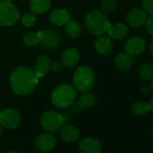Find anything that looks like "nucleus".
<instances>
[{
    "label": "nucleus",
    "instance_id": "aec40b11",
    "mask_svg": "<svg viewBox=\"0 0 153 153\" xmlns=\"http://www.w3.org/2000/svg\"><path fill=\"white\" fill-rule=\"evenodd\" d=\"M134 62V57L130 56L126 52H122L118 54L115 58V65L117 68L123 72L128 71Z\"/></svg>",
    "mask_w": 153,
    "mask_h": 153
},
{
    "label": "nucleus",
    "instance_id": "a211bd4d",
    "mask_svg": "<svg viewBox=\"0 0 153 153\" xmlns=\"http://www.w3.org/2000/svg\"><path fill=\"white\" fill-rule=\"evenodd\" d=\"M95 47L97 51L100 55L105 56L110 54L113 50V43L111 38L103 35L99 36V38H97L95 42Z\"/></svg>",
    "mask_w": 153,
    "mask_h": 153
},
{
    "label": "nucleus",
    "instance_id": "ea45409f",
    "mask_svg": "<svg viewBox=\"0 0 153 153\" xmlns=\"http://www.w3.org/2000/svg\"><path fill=\"white\" fill-rule=\"evenodd\" d=\"M0 153H1V152H0Z\"/></svg>",
    "mask_w": 153,
    "mask_h": 153
},
{
    "label": "nucleus",
    "instance_id": "e433bc0d",
    "mask_svg": "<svg viewBox=\"0 0 153 153\" xmlns=\"http://www.w3.org/2000/svg\"><path fill=\"white\" fill-rule=\"evenodd\" d=\"M7 153H17V152H16V151H9V152H7Z\"/></svg>",
    "mask_w": 153,
    "mask_h": 153
},
{
    "label": "nucleus",
    "instance_id": "393cba45",
    "mask_svg": "<svg viewBox=\"0 0 153 153\" xmlns=\"http://www.w3.org/2000/svg\"><path fill=\"white\" fill-rule=\"evenodd\" d=\"M149 111V103H146V102H143V101L136 102L131 106V113L134 115H137V116L145 115Z\"/></svg>",
    "mask_w": 153,
    "mask_h": 153
},
{
    "label": "nucleus",
    "instance_id": "c85d7f7f",
    "mask_svg": "<svg viewBox=\"0 0 153 153\" xmlns=\"http://www.w3.org/2000/svg\"><path fill=\"white\" fill-rule=\"evenodd\" d=\"M146 27H147V31L148 33L153 36V15H150L146 21Z\"/></svg>",
    "mask_w": 153,
    "mask_h": 153
},
{
    "label": "nucleus",
    "instance_id": "7c9ffc66",
    "mask_svg": "<svg viewBox=\"0 0 153 153\" xmlns=\"http://www.w3.org/2000/svg\"><path fill=\"white\" fill-rule=\"evenodd\" d=\"M140 91H141V93H142L144 96H148V95L150 93L151 88H150V87H149V86H143V87L141 88Z\"/></svg>",
    "mask_w": 153,
    "mask_h": 153
},
{
    "label": "nucleus",
    "instance_id": "72a5a7b5",
    "mask_svg": "<svg viewBox=\"0 0 153 153\" xmlns=\"http://www.w3.org/2000/svg\"><path fill=\"white\" fill-rule=\"evenodd\" d=\"M149 87H150V88H151V90L153 91V78L150 79V85H149Z\"/></svg>",
    "mask_w": 153,
    "mask_h": 153
},
{
    "label": "nucleus",
    "instance_id": "dca6fc26",
    "mask_svg": "<svg viewBox=\"0 0 153 153\" xmlns=\"http://www.w3.org/2000/svg\"><path fill=\"white\" fill-rule=\"evenodd\" d=\"M79 149L83 153H101V144L97 140L92 137H87L81 140Z\"/></svg>",
    "mask_w": 153,
    "mask_h": 153
},
{
    "label": "nucleus",
    "instance_id": "473e14b6",
    "mask_svg": "<svg viewBox=\"0 0 153 153\" xmlns=\"http://www.w3.org/2000/svg\"><path fill=\"white\" fill-rule=\"evenodd\" d=\"M149 51L153 54V41L149 43Z\"/></svg>",
    "mask_w": 153,
    "mask_h": 153
},
{
    "label": "nucleus",
    "instance_id": "412c9836",
    "mask_svg": "<svg viewBox=\"0 0 153 153\" xmlns=\"http://www.w3.org/2000/svg\"><path fill=\"white\" fill-rule=\"evenodd\" d=\"M51 0H31L30 8L31 11L35 15L43 14L51 7Z\"/></svg>",
    "mask_w": 153,
    "mask_h": 153
},
{
    "label": "nucleus",
    "instance_id": "4c0bfd02",
    "mask_svg": "<svg viewBox=\"0 0 153 153\" xmlns=\"http://www.w3.org/2000/svg\"><path fill=\"white\" fill-rule=\"evenodd\" d=\"M152 133H153V131H152Z\"/></svg>",
    "mask_w": 153,
    "mask_h": 153
},
{
    "label": "nucleus",
    "instance_id": "2f4dec72",
    "mask_svg": "<svg viewBox=\"0 0 153 153\" xmlns=\"http://www.w3.org/2000/svg\"><path fill=\"white\" fill-rule=\"evenodd\" d=\"M149 111L153 112V97L150 99V101L149 103Z\"/></svg>",
    "mask_w": 153,
    "mask_h": 153
},
{
    "label": "nucleus",
    "instance_id": "4468645a",
    "mask_svg": "<svg viewBox=\"0 0 153 153\" xmlns=\"http://www.w3.org/2000/svg\"><path fill=\"white\" fill-rule=\"evenodd\" d=\"M61 139L66 142H75L79 139L80 132L79 129L71 124H63L59 131Z\"/></svg>",
    "mask_w": 153,
    "mask_h": 153
},
{
    "label": "nucleus",
    "instance_id": "7ed1b4c3",
    "mask_svg": "<svg viewBox=\"0 0 153 153\" xmlns=\"http://www.w3.org/2000/svg\"><path fill=\"white\" fill-rule=\"evenodd\" d=\"M76 98V89L69 84H62L55 88L51 94V102L58 108H67Z\"/></svg>",
    "mask_w": 153,
    "mask_h": 153
},
{
    "label": "nucleus",
    "instance_id": "f8f14e48",
    "mask_svg": "<svg viewBox=\"0 0 153 153\" xmlns=\"http://www.w3.org/2000/svg\"><path fill=\"white\" fill-rule=\"evenodd\" d=\"M42 40L41 44L43 48L47 50H52L56 48L59 42V34L55 29L48 28L46 30L42 31Z\"/></svg>",
    "mask_w": 153,
    "mask_h": 153
},
{
    "label": "nucleus",
    "instance_id": "9d476101",
    "mask_svg": "<svg viewBox=\"0 0 153 153\" xmlns=\"http://www.w3.org/2000/svg\"><path fill=\"white\" fill-rule=\"evenodd\" d=\"M96 101H97V98L93 93L88 92V91L83 92L82 95L79 97V98L76 101H74L72 105H70L71 111L74 113H79L85 107L93 106L96 104Z\"/></svg>",
    "mask_w": 153,
    "mask_h": 153
},
{
    "label": "nucleus",
    "instance_id": "b1692460",
    "mask_svg": "<svg viewBox=\"0 0 153 153\" xmlns=\"http://www.w3.org/2000/svg\"><path fill=\"white\" fill-rule=\"evenodd\" d=\"M65 31H66V33L68 34V37L76 38V37H79L81 33V26L78 22L70 20L66 25Z\"/></svg>",
    "mask_w": 153,
    "mask_h": 153
},
{
    "label": "nucleus",
    "instance_id": "f257e3e1",
    "mask_svg": "<svg viewBox=\"0 0 153 153\" xmlns=\"http://www.w3.org/2000/svg\"><path fill=\"white\" fill-rule=\"evenodd\" d=\"M39 82V78L34 70L28 67L16 68L10 76V87L14 93L18 96L31 94Z\"/></svg>",
    "mask_w": 153,
    "mask_h": 153
},
{
    "label": "nucleus",
    "instance_id": "c9c22d12",
    "mask_svg": "<svg viewBox=\"0 0 153 153\" xmlns=\"http://www.w3.org/2000/svg\"><path fill=\"white\" fill-rule=\"evenodd\" d=\"M2 1H6V2H12L14 0H2Z\"/></svg>",
    "mask_w": 153,
    "mask_h": 153
},
{
    "label": "nucleus",
    "instance_id": "bb28decb",
    "mask_svg": "<svg viewBox=\"0 0 153 153\" xmlns=\"http://www.w3.org/2000/svg\"><path fill=\"white\" fill-rule=\"evenodd\" d=\"M36 22V15L33 14V12L31 13H26L23 16L22 18V24L25 27H32L34 25Z\"/></svg>",
    "mask_w": 153,
    "mask_h": 153
},
{
    "label": "nucleus",
    "instance_id": "f03ea898",
    "mask_svg": "<svg viewBox=\"0 0 153 153\" xmlns=\"http://www.w3.org/2000/svg\"><path fill=\"white\" fill-rule=\"evenodd\" d=\"M85 25L88 32L95 36L104 35L111 26L106 16L98 10L91 11L86 16Z\"/></svg>",
    "mask_w": 153,
    "mask_h": 153
},
{
    "label": "nucleus",
    "instance_id": "39448f33",
    "mask_svg": "<svg viewBox=\"0 0 153 153\" xmlns=\"http://www.w3.org/2000/svg\"><path fill=\"white\" fill-rule=\"evenodd\" d=\"M20 17L18 7L12 2L0 1V25L11 26L15 25Z\"/></svg>",
    "mask_w": 153,
    "mask_h": 153
},
{
    "label": "nucleus",
    "instance_id": "4be33fe9",
    "mask_svg": "<svg viewBox=\"0 0 153 153\" xmlns=\"http://www.w3.org/2000/svg\"><path fill=\"white\" fill-rule=\"evenodd\" d=\"M42 35V31L29 32V33H25V36H24V39H23L24 43L26 46L34 47V46L38 45L39 43H41Z\"/></svg>",
    "mask_w": 153,
    "mask_h": 153
},
{
    "label": "nucleus",
    "instance_id": "20e7f679",
    "mask_svg": "<svg viewBox=\"0 0 153 153\" xmlns=\"http://www.w3.org/2000/svg\"><path fill=\"white\" fill-rule=\"evenodd\" d=\"M95 83V74L88 66L79 67L74 73L73 84L76 90L81 93L89 91Z\"/></svg>",
    "mask_w": 153,
    "mask_h": 153
},
{
    "label": "nucleus",
    "instance_id": "5701e85b",
    "mask_svg": "<svg viewBox=\"0 0 153 153\" xmlns=\"http://www.w3.org/2000/svg\"><path fill=\"white\" fill-rule=\"evenodd\" d=\"M139 76L143 81H150L153 78V67L149 62H143L139 68Z\"/></svg>",
    "mask_w": 153,
    "mask_h": 153
},
{
    "label": "nucleus",
    "instance_id": "cd10ccee",
    "mask_svg": "<svg viewBox=\"0 0 153 153\" xmlns=\"http://www.w3.org/2000/svg\"><path fill=\"white\" fill-rule=\"evenodd\" d=\"M141 9L147 15H153V0H142Z\"/></svg>",
    "mask_w": 153,
    "mask_h": 153
},
{
    "label": "nucleus",
    "instance_id": "a878e982",
    "mask_svg": "<svg viewBox=\"0 0 153 153\" xmlns=\"http://www.w3.org/2000/svg\"><path fill=\"white\" fill-rule=\"evenodd\" d=\"M115 7H116L115 0H103L100 5L101 12L104 13L105 15L111 14L112 12H114Z\"/></svg>",
    "mask_w": 153,
    "mask_h": 153
},
{
    "label": "nucleus",
    "instance_id": "0eeeda50",
    "mask_svg": "<svg viewBox=\"0 0 153 153\" xmlns=\"http://www.w3.org/2000/svg\"><path fill=\"white\" fill-rule=\"evenodd\" d=\"M146 48V41L138 35L130 37L124 43V51L131 57H136L142 54Z\"/></svg>",
    "mask_w": 153,
    "mask_h": 153
},
{
    "label": "nucleus",
    "instance_id": "c756f323",
    "mask_svg": "<svg viewBox=\"0 0 153 153\" xmlns=\"http://www.w3.org/2000/svg\"><path fill=\"white\" fill-rule=\"evenodd\" d=\"M61 68H62V63H60L59 61H55V62L51 63V68L53 71H59L61 69Z\"/></svg>",
    "mask_w": 153,
    "mask_h": 153
},
{
    "label": "nucleus",
    "instance_id": "423d86ee",
    "mask_svg": "<svg viewBox=\"0 0 153 153\" xmlns=\"http://www.w3.org/2000/svg\"><path fill=\"white\" fill-rule=\"evenodd\" d=\"M63 123H64L63 116L58 112L53 110L46 111L42 115L41 118L42 127L49 132L57 131L63 125Z\"/></svg>",
    "mask_w": 153,
    "mask_h": 153
},
{
    "label": "nucleus",
    "instance_id": "2eb2a0df",
    "mask_svg": "<svg viewBox=\"0 0 153 153\" xmlns=\"http://www.w3.org/2000/svg\"><path fill=\"white\" fill-rule=\"evenodd\" d=\"M51 60L47 55H41L37 58L34 66V72L38 78H42L46 76L51 69Z\"/></svg>",
    "mask_w": 153,
    "mask_h": 153
},
{
    "label": "nucleus",
    "instance_id": "6ab92c4d",
    "mask_svg": "<svg viewBox=\"0 0 153 153\" xmlns=\"http://www.w3.org/2000/svg\"><path fill=\"white\" fill-rule=\"evenodd\" d=\"M108 37L114 40H122L125 38L129 33V28L126 25L117 23L114 25H111L110 28L107 31Z\"/></svg>",
    "mask_w": 153,
    "mask_h": 153
},
{
    "label": "nucleus",
    "instance_id": "6e6552de",
    "mask_svg": "<svg viewBox=\"0 0 153 153\" xmlns=\"http://www.w3.org/2000/svg\"><path fill=\"white\" fill-rule=\"evenodd\" d=\"M21 123L20 114L12 108L6 109L0 113V125L6 129H16Z\"/></svg>",
    "mask_w": 153,
    "mask_h": 153
},
{
    "label": "nucleus",
    "instance_id": "1a4fd4ad",
    "mask_svg": "<svg viewBox=\"0 0 153 153\" xmlns=\"http://www.w3.org/2000/svg\"><path fill=\"white\" fill-rule=\"evenodd\" d=\"M57 143V140L51 132L40 134L35 140V147L41 152H49L52 150Z\"/></svg>",
    "mask_w": 153,
    "mask_h": 153
},
{
    "label": "nucleus",
    "instance_id": "f704fd0d",
    "mask_svg": "<svg viewBox=\"0 0 153 153\" xmlns=\"http://www.w3.org/2000/svg\"><path fill=\"white\" fill-rule=\"evenodd\" d=\"M1 137H2V126L0 125V139H1Z\"/></svg>",
    "mask_w": 153,
    "mask_h": 153
},
{
    "label": "nucleus",
    "instance_id": "ddd939ff",
    "mask_svg": "<svg viewBox=\"0 0 153 153\" xmlns=\"http://www.w3.org/2000/svg\"><path fill=\"white\" fill-rule=\"evenodd\" d=\"M49 19L52 25L57 26H62L66 25L70 21V15L66 9L56 8L51 12Z\"/></svg>",
    "mask_w": 153,
    "mask_h": 153
},
{
    "label": "nucleus",
    "instance_id": "9b49d317",
    "mask_svg": "<svg viewBox=\"0 0 153 153\" xmlns=\"http://www.w3.org/2000/svg\"><path fill=\"white\" fill-rule=\"evenodd\" d=\"M147 18L148 16L142 9L134 8L127 14L126 22L130 26L133 28H139L145 25Z\"/></svg>",
    "mask_w": 153,
    "mask_h": 153
},
{
    "label": "nucleus",
    "instance_id": "58836bf2",
    "mask_svg": "<svg viewBox=\"0 0 153 153\" xmlns=\"http://www.w3.org/2000/svg\"><path fill=\"white\" fill-rule=\"evenodd\" d=\"M0 1H1V0H0Z\"/></svg>",
    "mask_w": 153,
    "mask_h": 153
},
{
    "label": "nucleus",
    "instance_id": "f3484780",
    "mask_svg": "<svg viewBox=\"0 0 153 153\" xmlns=\"http://www.w3.org/2000/svg\"><path fill=\"white\" fill-rule=\"evenodd\" d=\"M79 60V52L74 47L68 48L64 51L61 56V63L63 66L71 68L74 67Z\"/></svg>",
    "mask_w": 153,
    "mask_h": 153
}]
</instances>
